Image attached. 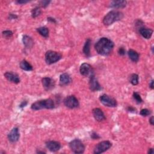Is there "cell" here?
Instances as JSON below:
<instances>
[{"mask_svg": "<svg viewBox=\"0 0 154 154\" xmlns=\"http://www.w3.org/2000/svg\"><path fill=\"white\" fill-rule=\"evenodd\" d=\"M114 47V42L107 37H101L94 45V49L96 52L103 56L109 55Z\"/></svg>", "mask_w": 154, "mask_h": 154, "instance_id": "obj_1", "label": "cell"}, {"mask_svg": "<svg viewBox=\"0 0 154 154\" xmlns=\"http://www.w3.org/2000/svg\"><path fill=\"white\" fill-rule=\"evenodd\" d=\"M123 17L124 14L122 11L111 10L104 16L103 19V23L106 26H109L116 22L121 20Z\"/></svg>", "mask_w": 154, "mask_h": 154, "instance_id": "obj_2", "label": "cell"}, {"mask_svg": "<svg viewBox=\"0 0 154 154\" xmlns=\"http://www.w3.org/2000/svg\"><path fill=\"white\" fill-rule=\"evenodd\" d=\"M55 108V102L51 98L37 100L31 105V109L34 111H38L43 109H51Z\"/></svg>", "mask_w": 154, "mask_h": 154, "instance_id": "obj_3", "label": "cell"}, {"mask_svg": "<svg viewBox=\"0 0 154 154\" xmlns=\"http://www.w3.org/2000/svg\"><path fill=\"white\" fill-rule=\"evenodd\" d=\"M69 146L71 151L76 154L83 153L85 149V145L82 141L78 138H75L72 140L69 143Z\"/></svg>", "mask_w": 154, "mask_h": 154, "instance_id": "obj_4", "label": "cell"}, {"mask_svg": "<svg viewBox=\"0 0 154 154\" xmlns=\"http://www.w3.org/2000/svg\"><path fill=\"white\" fill-rule=\"evenodd\" d=\"M45 57L46 63L48 65H51L60 61L62 58V55L60 52L49 50L45 53Z\"/></svg>", "mask_w": 154, "mask_h": 154, "instance_id": "obj_5", "label": "cell"}, {"mask_svg": "<svg viewBox=\"0 0 154 154\" xmlns=\"http://www.w3.org/2000/svg\"><path fill=\"white\" fill-rule=\"evenodd\" d=\"M111 146H112V143L109 141L105 140V141H100L95 146L93 149V153L94 154L102 153L107 151L109 149H110Z\"/></svg>", "mask_w": 154, "mask_h": 154, "instance_id": "obj_6", "label": "cell"}, {"mask_svg": "<svg viewBox=\"0 0 154 154\" xmlns=\"http://www.w3.org/2000/svg\"><path fill=\"white\" fill-rule=\"evenodd\" d=\"M99 100L101 103L107 107L114 108L117 105V100L114 97L106 94L100 95L99 97Z\"/></svg>", "mask_w": 154, "mask_h": 154, "instance_id": "obj_7", "label": "cell"}, {"mask_svg": "<svg viewBox=\"0 0 154 154\" xmlns=\"http://www.w3.org/2000/svg\"><path fill=\"white\" fill-rule=\"evenodd\" d=\"M64 106L69 109H75L79 106L78 99L74 95H69L66 97L63 100Z\"/></svg>", "mask_w": 154, "mask_h": 154, "instance_id": "obj_8", "label": "cell"}, {"mask_svg": "<svg viewBox=\"0 0 154 154\" xmlns=\"http://www.w3.org/2000/svg\"><path fill=\"white\" fill-rule=\"evenodd\" d=\"M79 72L81 75L85 77H90L94 74L92 66L87 63H84L80 66Z\"/></svg>", "mask_w": 154, "mask_h": 154, "instance_id": "obj_9", "label": "cell"}, {"mask_svg": "<svg viewBox=\"0 0 154 154\" xmlns=\"http://www.w3.org/2000/svg\"><path fill=\"white\" fill-rule=\"evenodd\" d=\"M89 78H90V79H89L88 84H89L90 90L93 92L98 91L101 90L102 87H101L100 84H99L98 80L96 78L94 74L92 75Z\"/></svg>", "mask_w": 154, "mask_h": 154, "instance_id": "obj_10", "label": "cell"}, {"mask_svg": "<svg viewBox=\"0 0 154 154\" xmlns=\"http://www.w3.org/2000/svg\"><path fill=\"white\" fill-rule=\"evenodd\" d=\"M42 84L46 91H51L53 90L55 86V82L54 79L51 77H44L42 79Z\"/></svg>", "mask_w": 154, "mask_h": 154, "instance_id": "obj_11", "label": "cell"}, {"mask_svg": "<svg viewBox=\"0 0 154 154\" xmlns=\"http://www.w3.org/2000/svg\"><path fill=\"white\" fill-rule=\"evenodd\" d=\"M7 138L8 141L11 143H14L18 141L20 138L19 129L17 127L13 128L7 135Z\"/></svg>", "mask_w": 154, "mask_h": 154, "instance_id": "obj_12", "label": "cell"}, {"mask_svg": "<svg viewBox=\"0 0 154 154\" xmlns=\"http://www.w3.org/2000/svg\"><path fill=\"white\" fill-rule=\"evenodd\" d=\"M46 148L52 152H56L58 151L61 147V143L57 141L48 140L45 142Z\"/></svg>", "mask_w": 154, "mask_h": 154, "instance_id": "obj_13", "label": "cell"}, {"mask_svg": "<svg viewBox=\"0 0 154 154\" xmlns=\"http://www.w3.org/2000/svg\"><path fill=\"white\" fill-rule=\"evenodd\" d=\"M4 77L10 82L17 84L20 83V79L19 76L13 72H6L4 74Z\"/></svg>", "mask_w": 154, "mask_h": 154, "instance_id": "obj_14", "label": "cell"}, {"mask_svg": "<svg viewBox=\"0 0 154 154\" xmlns=\"http://www.w3.org/2000/svg\"><path fill=\"white\" fill-rule=\"evenodd\" d=\"M92 114L94 119L99 122L104 121L106 119L104 112L99 108H94L92 110Z\"/></svg>", "mask_w": 154, "mask_h": 154, "instance_id": "obj_15", "label": "cell"}, {"mask_svg": "<svg viewBox=\"0 0 154 154\" xmlns=\"http://www.w3.org/2000/svg\"><path fill=\"white\" fill-rule=\"evenodd\" d=\"M127 5V1L125 0H114L108 4V7L116 9H121L125 8Z\"/></svg>", "mask_w": 154, "mask_h": 154, "instance_id": "obj_16", "label": "cell"}, {"mask_svg": "<svg viewBox=\"0 0 154 154\" xmlns=\"http://www.w3.org/2000/svg\"><path fill=\"white\" fill-rule=\"evenodd\" d=\"M72 82V78L70 75L67 73H63L60 75L59 84L60 86H66Z\"/></svg>", "mask_w": 154, "mask_h": 154, "instance_id": "obj_17", "label": "cell"}, {"mask_svg": "<svg viewBox=\"0 0 154 154\" xmlns=\"http://www.w3.org/2000/svg\"><path fill=\"white\" fill-rule=\"evenodd\" d=\"M138 32L143 38L146 39H149L151 38L153 31L150 28L143 26L138 29Z\"/></svg>", "mask_w": 154, "mask_h": 154, "instance_id": "obj_18", "label": "cell"}, {"mask_svg": "<svg viewBox=\"0 0 154 154\" xmlns=\"http://www.w3.org/2000/svg\"><path fill=\"white\" fill-rule=\"evenodd\" d=\"M22 43L26 49H31L34 46V40L29 35H24L22 37Z\"/></svg>", "mask_w": 154, "mask_h": 154, "instance_id": "obj_19", "label": "cell"}, {"mask_svg": "<svg viewBox=\"0 0 154 154\" xmlns=\"http://www.w3.org/2000/svg\"><path fill=\"white\" fill-rule=\"evenodd\" d=\"M91 40L90 38H88L82 48V52L83 54L87 57H90L91 55L90 54V46H91Z\"/></svg>", "mask_w": 154, "mask_h": 154, "instance_id": "obj_20", "label": "cell"}, {"mask_svg": "<svg viewBox=\"0 0 154 154\" xmlns=\"http://www.w3.org/2000/svg\"><path fill=\"white\" fill-rule=\"evenodd\" d=\"M128 55L129 59L134 63H137L140 59L139 54L135 50L132 49H130L128 51Z\"/></svg>", "mask_w": 154, "mask_h": 154, "instance_id": "obj_21", "label": "cell"}, {"mask_svg": "<svg viewBox=\"0 0 154 154\" xmlns=\"http://www.w3.org/2000/svg\"><path fill=\"white\" fill-rule=\"evenodd\" d=\"M20 68L25 71H31L33 70L32 66L26 60H22L19 63Z\"/></svg>", "mask_w": 154, "mask_h": 154, "instance_id": "obj_22", "label": "cell"}, {"mask_svg": "<svg viewBox=\"0 0 154 154\" xmlns=\"http://www.w3.org/2000/svg\"><path fill=\"white\" fill-rule=\"evenodd\" d=\"M37 32L45 38H48L49 35V29L46 26H40L36 29Z\"/></svg>", "mask_w": 154, "mask_h": 154, "instance_id": "obj_23", "label": "cell"}, {"mask_svg": "<svg viewBox=\"0 0 154 154\" xmlns=\"http://www.w3.org/2000/svg\"><path fill=\"white\" fill-rule=\"evenodd\" d=\"M41 13H42V10H41V8L39 6L35 7L31 11V17L34 19L38 17L41 14Z\"/></svg>", "mask_w": 154, "mask_h": 154, "instance_id": "obj_24", "label": "cell"}, {"mask_svg": "<svg viewBox=\"0 0 154 154\" xmlns=\"http://www.w3.org/2000/svg\"><path fill=\"white\" fill-rule=\"evenodd\" d=\"M129 82L133 85H137L139 82V76L136 73H132L129 76Z\"/></svg>", "mask_w": 154, "mask_h": 154, "instance_id": "obj_25", "label": "cell"}, {"mask_svg": "<svg viewBox=\"0 0 154 154\" xmlns=\"http://www.w3.org/2000/svg\"><path fill=\"white\" fill-rule=\"evenodd\" d=\"M132 97H133L134 100L136 102V103H138V104L141 103L143 102V99H142L140 94L137 91H134L133 93Z\"/></svg>", "mask_w": 154, "mask_h": 154, "instance_id": "obj_26", "label": "cell"}, {"mask_svg": "<svg viewBox=\"0 0 154 154\" xmlns=\"http://www.w3.org/2000/svg\"><path fill=\"white\" fill-rule=\"evenodd\" d=\"M2 35L5 38H10L13 36V32L11 30H4L2 32Z\"/></svg>", "mask_w": 154, "mask_h": 154, "instance_id": "obj_27", "label": "cell"}, {"mask_svg": "<svg viewBox=\"0 0 154 154\" xmlns=\"http://www.w3.org/2000/svg\"><path fill=\"white\" fill-rule=\"evenodd\" d=\"M151 111L147 108H143L141 109L140 112V114L143 117H147L151 114Z\"/></svg>", "mask_w": 154, "mask_h": 154, "instance_id": "obj_28", "label": "cell"}, {"mask_svg": "<svg viewBox=\"0 0 154 154\" xmlns=\"http://www.w3.org/2000/svg\"><path fill=\"white\" fill-rule=\"evenodd\" d=\"M51 1H48V0H42L39 1V7H42V8H46L49 4L51 3Z\"/></svg>", "mask_w": 154, "mask_h": 154, "instance_id": "obj_29", "label": "cell"}, {"mask_svg": "<svg viewBox=\"0 0 154 154\" xmlns=\"http://www.w3.org/2000/svg\"><path fill=\"white\" fill-rule=\"evenodd\" d=\"M90 137L91 139L93 140H97V139H99L100 138V136L96 132L94 131H93L91 134H90Z\"/></svg>", "mask_w": 154, "mask_h": 154, "instance_id": "obj_30", "label": "cell"}, {"mask_svg": "<svg viewBox=\"0 0 154 154\" xmlns=\"http://www.w3.org/2000/svg\"><path fill=\"white\" fill-rule=\"evenodd\" d=\"M117 52H118L119 55L124 56L125 55V54H126V50H125V49L123 47H120L118 49Z\"/></svg>", "mask_w": 154, "mask_h": 154, "instance_id": "obj_31", "label": "cell"}, {"mask_svg": "<svg viewBox=\"0 0 154 154\" xmlns=\"http://www.w3.org/2000/svg\"><path fill=\"white\" fill-rule=\"evenodd\" d=\"M18 18V16L17 14H14V13H9L8 16V20H14Z\"/></svg>", "mask_w": 154, "mask_h": 154, "instance_id": "obj_32", "label": "cell"}, {"mask_svg": "<svg viewBox=\"0 0 154 154\" xmlns=\"http://www.w3.org/2000/svg\"><path fill=\"white\" fill-rule=\"evenodd\" d=\"M29 2V1L28 0H17L15 1V3L18 5H23Z\"/></svg>", "mask_w": 154, "mask_h": 154, "instance_id": "obj_33", "label": "cell"}, {"mask_svg": "<svg viewBox=\"0 0 154 154\" xmlns=\"http://www.w3.org/2000/svg\"><path fill=\"white\" fill-rule=\"evenodd\" d=\"M126 110L128 111V112H136L137 109L135 108L132 106H129L126 108Z\"/></svg>", "mask_w": 154, "mask_h": 154, "instance_id": "obj_34", "label": "cell"}, {"mask_svg": "<svg viewBox=\"0 0 154 154\" xmlns=\"http://www.w3.org/2000/svg\"><path fill=\"white\" fill-rule=\"evenodd\" d=\"M28 104V101L25 100H23L19 105V108H21V109H23L24 107H25Z\"/></svg>", "mask_w": 154, "mask_h": 154, "instance_id": "obj_35", "label": "cell"}, {"mask_svg": "<svg viewBox=\"0 0 154 154\" xmlns=\"http://www.w3.org/2000/svg\"><path fill=\"white\" fill-rule=\"evenodd\" d=\"M47 20L48 22H51V23H57V20L55 18L52 17H48L47 18Z\"/></svg>", "mask_w": 154, "mask_h": 154, "instance_id": "obj_36", "label": "cell"}, {"mask_svg": "<svg viewBox=\"0 0 154 154\" xmlns=\"http://www.w3.org/2000/svg\"><path fill=\"white\" fill-rule=\"evenodd\" d=\"M149 123L152 125V126H153L154 125V117L153 116H151L149 119Z\"/></svg>", "mask_w": 154, "mask_h": 154, "instance_id": "obj_37", "label": "cell"}, {"mask_svg": "<svg viewBox=\"0 0 154 154\" xmlns=\"http://www.w3.org/2000/svg\"><path fill=\"white\" fill-rule=\"evenodd\" d=\"M149 87L152 89V90H153V79H152L150 82H149Z\"/></svg>", "mask_w": 154, "mask_h": 154, "instance_id": "obj_38", "label": "cell"}, {"mask_svg": "<svg viewBox=\"0 0 154 154\" xmlns=\"http://www.w3.org/2000/svg\"><path fill=\"white\" fill-rule=\"evenodd\" d=\"M154 153V150L153 148H149L147 151L148 154H153Z\"/></svg>", "mask_w": 154, "mask_h": 154, "instance_id": "obj_39", "label": "cell"}, {"mask_svg": "<svg viewBox=\"0 0 154 154\" xmlns=\"http://www.w3.org/2000/svg\"><path fill=\"white\" fill-rule=\"evenodd\" d=\"M36 153H46L45 152H44L43 150H37Z\"/></svg>", "mask_w": 154, "mask_h": 154, "instance_id": "obj_40", "label": "cell"}, {"mask_svg": "<svg viewBox=\"0 0 154 154\" xmlns=\"http://www.w3.org/2000/svg\"><path fill=\"white\" fill-rule=\"evenodd\" d=\"M5 154V152H3V151H2V150H1V152H0V154Z\"/></svg>", "mask_w": 154, "mask_h": 154, "instance_id": "obj_41", "label": "cell"}, {"mask_svg": "<svg viewBox=\"0 0 154 154\" xmlns=\"http://www.w3.org/2000/svg\"><path fill=\"white\" fill-rule=\"evenodd\" d=\"M151 49H152V53H153V46H152Z\"/></svg>", "mask_w": 154, "mask_h": 154, "instance_id": "obj_42", "label": "cell"}]
</instances>
